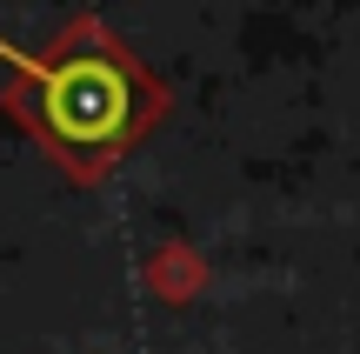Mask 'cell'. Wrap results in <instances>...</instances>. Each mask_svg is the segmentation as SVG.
Wrapping results in <instances>:
<instances>
[{"instance_id":"1","label":"cell","mask_w":360,"mask_h":354,"mask_svg":"<svg viewBox=\"0 0 360 354\" xmlns=\"http://www.w3.org/2000/svg\"><path fill=\"white\" fill-rule=\"evenodd\" d=\"M27 114L47 134L53 154L101 160V154H114V147H127L134 134H141L147 80L114 40L80 27V34L60 40L40 67H27Z\"/></svg>"}]
</instances>
